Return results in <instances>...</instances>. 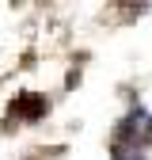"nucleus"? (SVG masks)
<instances>
[{
  "label": "nucleus",
  "mask_w": 152,
  "mask_h": 160,
  "mask_svg": "<svg viewBox=\"0 0 152 160\" xmlns=\"http://www.w3.org/2000/svg\"><path fill=\"white\" fill-rule=\"evenodd\" d=\"M42 107H46V103H42L38 95H27V99H23L19 107H12V114H15V111H23V114H27V122H31V118H34L38 111H42Z\"/></svg>",
  "instance_id": "obj_1"
}]
</instances>
